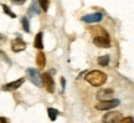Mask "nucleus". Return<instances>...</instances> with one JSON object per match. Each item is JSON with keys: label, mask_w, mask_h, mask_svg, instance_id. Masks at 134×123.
I'll use <instances>...</instances> for the list:
<instances>
[{"label": "nucleus", "mask_w": 134, "mask_h": 123, "mask_svg": "<svg viewBox=\"0 0 134 123\" xmlns=\"http://www.w3.org/2000/svg\"><path fill=\"white\" fill-rule=\"evenodd\" d=\"M41 82H42V85H45V88H46L48 92L52 93L53 91H55V82H53L51 75H48L47 72L41 75Z\"/></svg>", "instance_id": "20e7f679"}, {"label": "nucleus", "mask_w": 134, "mask_h": 123, "mask_svg": "<svg viewBox=\"0 0 134 123\" xmlns=\"http://www.w3.org/2000/svg\"><path fill=\"white\" fill-rule=\"evenodd\" d=\"M11 49H13L14 52L24 51L25 49H26V44H25L20 38H18V39H15V40L11 41Z\"/></svg>", "instance_id": "1a4fd4ad"}, {"label": "nucleus", "mask_w": 134, "mask_h": 123, "mask_svg": "<svg viewBox=\"0 0 134 123\" xmlns=\"http://www.w3.org/2000/svg\"><path fill=\"white\" fill-rule=\"evenodd\" d=\"M21 23H23V28H24V30L26 31V33H29L30 31V25H29V20H27V18H23V19H21Z\"/></svg>", "instance_id": "dca6fc26"}, {"label": "nucleus", "mask_w": 134, "mask_h": 123, "mask_svg": "<svg viewBox=\"0 0 134 123\" xmlns=\"http://www.w3.org/2000/svg\"><path fill=\"white\" fill-rule=\"evenodd\" d=\"M0 123H9V121L6 118H3V117H0Z\"/></svg>", "instance_id": "aec40b11"}, {"label": "nucleus", "mask_w": 134, "mask_h": 123, "mask_svg": "<svg viewBox=\"0 0 134 123\" xmlns=\"http://www.w3.org/2000/svg\"><path fill=\"white\" fill-rule=\"evenodd\" d=\"M119 123H133V117H127V118H122Z\"/></svg>", "instance_id": "a211bd4d"}, {"label": "nucleus", "mask_w": 134, "mask_h": 123, "mask_svg": "<svg viewBox=\"0 0 134 123\" xmlns=\"http://www.w3.org/2000/svg\"><path fill=\"white\" fill-rule=\"evenodd\" d=\"M47 114H48V118L51 119V121H55L58 116V111L57 109H55V108H48L47 109Z\"/></svg>", "instance_id": "4468645a"}, {"label": "nucleus", "mask_w": 134, "mask_h": 123, "mask_svg": "<svg viewBox=\"0 0 134 123\" xmlns=\"http://www.w3.org/2000/svg\"><path fill=\"white\" fill-rule=\"evenodd\" d=\"M27 75H29V78L30 81L32 82L35 86H42V82H41V75L38 73L37 70H35V68H29L27 70Z\"/></svg>", "instance_id": "39448f33"}, {"label": "nucleus", "mask_w": 134, "mask_h": 123, "mask_svg": "<svg viewBox=\"0 0 134 123\" xmlns=\"http://www.w3.org/2000/svg\"><path fill=\"white\" fill-rule=\"evenodd\" d=\"M3 39H4V36H3V35L0 34V40H3Z\"/></svg>", "instance_id": "4be33fe9"}, {"label": "nucleus", "mask_w": 134, "mask_h": 123, "mask_svg": "<svg viewBox=\"0 0 134 123\" xmlns=\"http://www.w3.org/2000/svg\"><path fill=\"white\" fill-rule=\"evenodd\" d=\"M102 18H103V15L100 14V13H93V14H88V15L82 16V21L88 23V24H91V23H98V21L102 20Z\"/></svg>", "instance_id": "6e6552de"}, {"label": "nucleus", "mask_w": 134, "mask_h": 123, "mask_svg": "<svg viewBox=\"0 0 134 123\" xmlns=\"http://www.w3.org/2000/svg\"><path fill=\"white\" fill-rule=\"evenodd\" d=\"M108 63H109V56L108 55H103V56L98 57V65L100 66H108Z\"/></svg>", "instance_id": "ddd939ff"}, {"label": "nucleus", "mask_w": 134, "mask_h": 123, "mask_svg": "<svg viewBox=\"0 0 134 123\" xmlns=\"http://www.w3.org/2000/svg\"><path fill=\"white\" fill-rule=\"evenodd\" d=\"M34 46L38 50H41L43 47V42H42V33H38L35 38V41H34Z\"/></svg>", "instance_id": "f8f14e48"}, {"label": "nucleus", "mask_w": 134, "mask_h": 123, "mask_svg": "<svg viewBox=\"0 0 134 123\" xmlns=\"http://www.w3.org/2000/svg\"><path fill=\"white\" fill-rule=\"evenodd\" d=\"M119 104V101L118 99H109V101H102L98 104H96V108L98 111H108V109H112L117 107Z\"/></svg>", "instance_id": "f03ea898"}, {"label": "nucleus", "mask_w": 134, "mask_h": 123, "mask_svg": "<svg viewBox=\"0 0 134 123\" xmlns=\"http://www.w3.org/2000/svg\"><path fill=\"white\" fill-rule=\"evenodd\" d=\"M122 114L119 112H108L107 114L103 116V123H119L122 121Z\"/></svg>", "instance_id": "7ed1b4c3"}, {"label": "nucleus", "mask_w": 134, "mask_h": 123, "mask_svg": "<svg viewBox=\"0 0 134 123\" xmlns=\"http://www.w3.org/2000/svg\"><path fill=\"white\" fill-rule=\"evenodd\" d=\"M36 63L38 65V68H43L45 65H46V57H45V54L42 52H38L36 55Z\"/></svg>", "instance_id": "9b49d317"}, {"label": "nucleus", "mask_w": 134, "mask_h": 123, "mask_svg": "<svg viewBox=\"0 0 134 123\" xmlns=\"http://www.w3.org/2000/svg\"><path fill=\"white\" fill-rule=\"evenodd\" d=\"M93 44L98 46V47H103V49H107L110 46V41H109V38L105 35V36H96L93 39Z\"/></svg>", "instance_id": "423d86ee"}, {"label": "nucleus", "mask_w": 134, "mask_h": 123, "mask_svg": "<svg viewBox=\"0 0 134 123\" xmlns=\"http://www.w3.org/2000/svg\"><path fill=\"white\" fill-rule=\"evenodd\" d=\"M113 97V90L110 88H102L97 92V98L99 99L100 102L102 101H109Z\"/></svg>", "instance_id": "0eeeda50"}, {"label": "nucleus", "mask_w": 134, "mask_h": 123, "mask_svg": "<svg viewBox=\"0 0 134 123\" xmlns=\"http://www.w3.org/2000/svg\"><path fill=\"white\" fill-rule=\"evenodd\" d=\"M85 80L90 85L94 86V87H99L107 81V76H105L104 72L102 71H91L85 76Z\"/></svg>", "instance_id": "f257e3e1"}, {"label": "nucleus", "mask_w": 134, "mask_h": 123, "mask_svg": "<svg viewBox=\"0 0 134 123\" xmlns=\"http://www.w3.org/2000/svg\"><path fill=\"white\" fill-rule=\"evenodd\" d=\"M38 3L41 5V8H42L43 11H47L48 9V0H38Z\"/></svg>", "instance_id": "f3484780"}, {"label": "nucleus", "mask_w": 134, "mask_h": 123, "mask_svg": "<svg viewBox=\"0 0 134 123\" xmlns=\"http://www.w3.org/2000/svg\"><path fill=\"white\" fill-rule=\"evenodd\" d=\"M13 3H15V4H24L25 0H11Z\"/></svg>", "instance_id": "6ab92c4d"}, {"label": "nucleus", "mask_w": 134, "mask_h": 123, "mask_svg": "<svg viewBox=\"0 0 134 123\" xmlns=\"http://www.w3.org/2000/svg\"><path fill=\"white\" fill-rule=\"evenodd\" d=\"M61 83H62V88H65V85H66V81H65V78H61Z\"/></svg>", "instance_id": "412c9836"}, {"label": "nucleus", "mask_w": 134, "mask_h": 123, "mask_svg": "<svg viewBox=\"0 0 134 123\" xmlns=\"http://www.w3.org/2000/svg\"><path fill=\"white\" fill-rule=\"evenodd\" d=\"M3 10H4V13H5L6 15H9L10 18H13V19H15V18H16V15H15L14 13H13V11H11V10L8 8V5L3 4Z\"/></svg>", "instance_id": "2eb2a0df"}, {"label": "nucleus", "mask_w": 134, "mask_h": 123, "mask_svg": "<svg viewBox=\"0 0 134 123\" xmlns=\"http://www.w3.org/2000/svg\"><path fill=\"white\" fill-rule=\"evenodd\" d=\"M24 82H25V78H19V80H16V81H13V82L6 83V85L3 87V90L4 91H14V90H16V88H19Z\"/></svg>", "instance_id": "9d476101"}]
</instances>
